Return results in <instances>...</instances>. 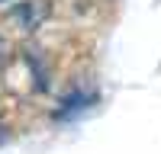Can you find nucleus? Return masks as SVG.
<instances>
[{
    "instance_id": "obj_1",
    "label": "nucleus",
    "mask_w": 161,
    "mask_h": 154,
    "mask_svg": "<svg viewBox=\"0 0 161 154\" xmlns=\"http://www.w3.org/2000/svg\"><path fill=\"white\" fill-rule=\"evenodd\" d=\"M97 100V90H87L84 84H74L68 93H64L58 100V109H55V119H71V116H77L80 109H87L90 103Z\"/></svg>"
}]
</instances>
